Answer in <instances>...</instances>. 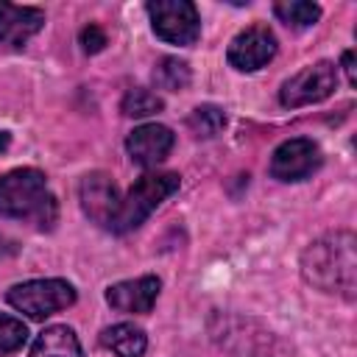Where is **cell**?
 I'll list each match as a JSON object with an SVG mask.
<instances>
[{
  "instance_id": "obj_19",
  "label": "cell",
  "mask_w": 357,
  "mask_h": 357,
  "mask_svg": "<svg viewBox=\"0 0 357 357\" xmlns=\"http://www.w3.org/2000/svg\"><path fill=\"white\" fill-rule=\"evenodd\" d=\"M28 340V329L20 318H11V315H3L0 312V351L3 354H11L17 349H22Z\"/></svg>"
},
{
  "instance_id": "obj_14",
  "label": "cell",
  "mask_w": 357,
  "mask_h": 357,
  "mask_svg": "<svg viewBox=\"0 0 357 357\" xmlns=\"http://www.w3.org/2000/svg\"><path fill=\"white\" fill-rule=\"evenodd\" d=\"M100 343L106 349H112L117 357H142L145 354V332L134 324H114L109 329H103L100 335Z\"/></svg>"
},
{
  "instance_id": "obj_7",
  "label": "cell",
  "mask_w": 357,
  "mask_h": 357,
  "mask_svg": "<svg viewBox=\"0 0 357 357\" xmlns=\"http://www.w3.org/2000/svg\"><path fill=\"white\" fill-rule=\"evenodd\" d=\"M318 167H321V148L307 137L282 142L271 156V176L279 181H301Z\"/></svg>"
},
{
  "instance_id": "obj_2",
  "label": "cell",
  "mask_w": 357,
  "mask_h": 357,
  "mask_svg": "<svg viewBox=\"0 0 357 357\" xmlns=\"http://www.w3.org/2000/svg\"><path fill=\"white\" fill-rule=\"evenodd\" d=\"M0 215L50 229L59 209L45 176L33 167H20L0 176Z\"/></svg>"
},
{
  "instance_id": "obj_20",
  "label": "cell",
  "mask_w": 357,
  "mask_h": 357,
  "mask_svg": "<svg viewBox=\"0 0 357 357\" xmlns=\"http://www.w3.org/2000/svg\"><path fill=\"white\" fill-rule=\"evenodd\" d=\"M81 45H84L86 53H98V50H103V45H106V33H103L98 25H86V28L81 31Z\"/></svg>"
},
{
  "instance_id": "obj_3",
  "label": "cell",
  "mask_w": 357,
  "mask_h": 357,
  "mask_svg": "<svg viewBox=\"0 0 357 357\" xmlns=\"http://www.w3.org/2000/svg\"><path fill=\"white\" fill-rule=\"evenodd\" d=\"M176 190H178V176L176 173H145V176H139L137 184H131V190L126 192V198H120V209H117L112 231L126 234V231L137 229Z\"/></svg>"
},
{
  "instance_id": "obj_5",
  "label": "cell",
  "mask_w": 357,
  "mask_h": 357,
  "mask_svg": "<svg viewBox=\"0 0 357 357\" xmlns=\"http://www.w3.org/2000/svg\"><path fill=\"white\" fill-rule=\"evenodd\" d=\"M153 33L170 45H192L201 36V20L187 0H151L148 6Z\"/></svg>"
},
{
  "instance_id": "obj_11",
  "label": "cell",
  "mask_w": 357,
  "mask_h": 357,
  "mask_svg": "<svg viewBox=\"0 0 357 357\" xmlns=\"http://www.w3.org/2000/svg\"><path fill=\"white\" fill-rule=\"evenodd\" d=\"M126 148L131 153V159L142 167H153L159 165L170 148H173V131L167 126H159V123H145V126H137L128 139H126Z\"/></svg>"
},
{
  "instance_id": "obj_12",
  "label": "cell",
  "mask_w": 357,
  "mask_h": 357,
  "mask_svg": "<svg viewBox=\"0 0 357 357\" xmlns=\"http://www.w3.org/2000/svg\"><path fill=\"white\" fill-rule=\"evenodd\" d=\"M42 22H45L42 8L0 3V45H8V47L25 45L42 28Z\"/></svg>"
},
{
  "instance_id": "obj_10",
  "label": "cell",
  "mask_w": 357,
  "mask_h": 357,
  "mask_svg": "<svg viewBox=\"0 0 357 357\" xmlns=\"http://www.w3.org/2000/svg\"><path fill=\"white\" fill-rule=\"evenodd\" d=\"M162 282L156 276H139V279H128V282H117L106 290V301L117 310V312H131V315H145L151 312V307L156 304Z\"/></svg>"
},
{
  "instance_id": "obj_6",
  "label": "cell",
  "mask_w": 357,
  "mask_h": 357,
  "mask_svg": "<svg viewBox=\"0 0 357 357\" xmlns=\"http://www.w3.org/2000/svg\"><path fill=\"white\" fill-rule=\"evenodd\" d=\"M337 86V67L332 61H315L312 67H304L301 73H296L293 78H287L279 89V100L282 106L298 109L307 103H318L324 98H329Z\"/></svg>"
},
{
  "instance_id": "obj_21",
  "label": "cell",
  "mask_w": 357,
  "mask_h": 357,
  "mask_svg": "<svg viewBox=\"0 0 357 357\" xmlns=\"http://www.w3.org/2000/svg\"><path fill=\"white\" fill-rule=\"evenodd\" d=\"M343 70H346L349 84H354L357 78H354V53H351V50H346V53H343Z\"/></svg>"
},
{
  "instance_id": "obj_1",
  "label": "cell",
  "mask_w": 357,
  "mask_h": 357,
  "mask_svg": "<svg viewBox=\"0 0 357 357\" xmlns=\"http://www.w3.org/2000/svg\"><path fill=\"white\" fill-rule=\"evenodd\" d=\"M301 273L318 290L351 298L357 284L354 237L349 231H335L315 240L301 257Z\"/></svg>"
},
{
  "instance_id": "obj_15",
  "label": "cell",
  "mask_w": 357,
  "mask_h": 357,
  "mask_svg": "<svg viewBox=\"0 0 357 357\" xmlns=\"http://www.w3.org/2000/svg\"><path fill=\"white\" fill-rule=\"evenodd\" d=\"M273 14H276L284 25L310 28V25L321 17V8H318L315 3H307V0H284V3H276V6H273Z\"/></svg>"
},
{
  "instance_id": "obj_17",
  "label": "cell",
  "mask_w": 357,
  "mask_h": 357,
  "mask_svg": "<svg viewBox=\"0 0 357 357\" xmlns=\"http://www.w3.org/2000/svg\"><path fill=\"white\" fill-rule=\"evenodd\" d=\"M187 123H190V128H192L198 137H215V134L226 126V114H223V109L206 103V106L192 109V114L187 117Z\"/></svg>"
},
{
  "instance_id": "obj_18",
  "label": "cell",
  "mask_w": 357,
  "mask_h": 357,
  "mask_svg": "<svg viewBox=\"0 0 357 357\" xmlns=\"http://www.w3.org/2000/svg\"><path fill=\"white\" fill-rule=\"evenodd\" d=\"M120 109H123V114H128V117H148V114H156V112L162 109V98L153 95L151 89H142V86H139V89L126 92Z\"/></svg>"
},
{
  "instance_id": "obj_8",
  "label": "cell",
  "mask_w": 357,
  "mask_h": 357,
  "mask_svg": "<svg viewBox=\"0 0 357 357\" xmlns=\"http://www.w3.org/2000/svg\"><path fill=\"white\" fill-rule=\"evenodd\" d=\"M78 195H81V209L84 215L109 229L114 226V218H117V209H120V192L114 187V181L106 176V173H86L81 178V187H78Z\"/></svg>"
},
{
  "instance_id": "obj_13",
  "label": "cell",
  "mask_w": 357,
  "mask_h": 357,
  "mask_svg": "<svg viewBox=\"0 0 357 357\" xmlns=\"http://www.w3.org/2000/svg\"><path fill=\"white\" fill-rule=\"evenodd\" d=\"M31 357H84V351L70 326H47L36 337Z\"/></svg>"
},
{
  "instance_id": "obj_9",
  "label": "cell",
  "mask_w": 357,
  "mask_h": 357,
  "mask_svg": "<svg viewBox=\"0 0 357 357\" xmlns=\"http://www.w3.org/2000/svg\"><path fill=\"white\" fill-rule=\"evenodd\" d=\"M276 53V36L268 25H251L245 31H240L231 45H229V64L234 70H243V73H251V70H259L265 67Z\"/></svg>"
},
{
  "instance_id": "obj_4",
  "label": "cell",
  "mask_w": 357,
  "mask_h": 357,
  "mask_svg": "<svg viewBox=\"0 0 357 357\" xmlns=\"http://www.w3.org/2000/svg\"><path fill=\"white\" fill-rule=\"evenodd\" d=\"M73 301H75V290L64 279H33L14 284L8 290V304L36 321L70 307Z\"/></svg>"
},
{
  "instance_id": "obj_16",
  "label": "cell",
  "mask_w": 357,
  "mask_h": 357,
  "mask_svg": "<svg viewBox=\"0 0 357 357\" xmlns=\"http://www.w3.org/2000/svg\"><path fill=\"white\" fill-rule=\"evenodd\" d=\"M153 81H156V86H162L167 92H178L190 84V67H187V61L165 56V59H159V64L153 70Z\"/></svg>"
}]
</instances>
